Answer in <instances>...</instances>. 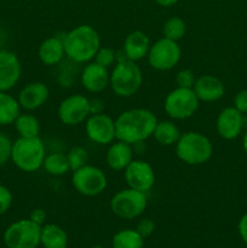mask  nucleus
Segmentation results:
<instances>
[{
  "label": "nucleus",
  "mask_w": 247,
  "mask_h": 248,
  "mask_svg": "<svg viewBox=\"0 0 247 248\" xmlns=\"http://www.w3.org/2000/svg\"><path fill=\"white\" fill-rule=\"evenodd\" d=\"M148 63L155 70L166 72L176 67L182 58L181 46L177 41L164 38L150 45L148 52Z\"/></svg>",
  "instance_id": "9d476101"
},
{
  "label": "nucleus",
  "mask_w": 247,
  "mask_h": 248,
  "mask_svg": "<svg viewBox=\"0 0 247 248\" xmlns=\"http://www.w3.org/2000/svg\"><path fill=\"white\" fill-rule=\"evenodd\" d=\"M12 142L6 135L0 132V167L4 166L9 160H11Z\"/></svg>",
  "instance_id": "7c9ffc66"
},
{
  "label": "nucleus",
  "mask_w": 247,
  "mask_h": 248,
  "mask_svg": "<svg viewBox=\"0 0 247 248\" xmlns=\"http://www.w3.org/2000/svg\"><path fill=\"white\" fill-rule=\"evenodd\" d=\"M244 125L242 113L235 107L224 108L217 116L216 128L218 135L224 140H234L240 135Z\"/></svg>",
  "instance_id": "f3484780"
},
{
  "label": "nucleus",
  "mask_w": 247,
  "mask_h": 248,
  "mask_svg": "<svg viewBox=\"0 0 247 248\" xmlns=\"http://www.w3.org/2000/svg\"><path fill=\"white\" fill-rule=\"evenodd\" d=\"M110 73L108 68L99 65L98 63L89 62L80 74L82 87L91 93H99L109 86Z\"/></svg>",
  "instance_id": "2eb2a0df"
},
{
  "label": "nucleus",
  "mask_w": 247,
  "mask_h": 248,
  "mask_svg": "<svg viewBox=\"0 0 247 248\" xmlns=\"http://www.w3.org/2000/svg\"><path fill=\"white\" fill-rule=\"evenodd\" d=\"M199 103L200 101L194 93L193 89L176 87L167 93L164 102V109L165 113L172 120H185L196 113Z\"/></svg>",
  "instance_id": "6e6552de"
},
{
  "label": "nucleus",
  "mask_w": 247,
  "mask_h": 248,
  "mask_svg": "<svg viewBox=\"0 0 247 248\" xmlns=\"http://www.w3.org/2000/svg\"><path fill=\"white\" fill-rule=\"evenodd\" d=\"M48 96H50V90L45 82L33 81L29 82L19 91L17 101L21 108L31 111L43 107L47 102Z\"/></svg>",
  "instance_id": "dca6fc26"
},
{
  "label": "nucleus",
  "mask_w": 247,
  "mask_h": 248,
  "mask_svg": "<svg viewBox=\"0 0 247 248\" xmlns=\"http://www.w3.org/2000/svg\"><path fill=\"white\" fill-rule=\"evenodd\" d=\"M235 108L241 113H247V90L237 92L234 99Z\"/></svg>",
  "instance_id": "f704fd0d"
},
{
  "label": "nucleus",
  "mask_w": 247,
  "mask_h": 248,
  "mask_svg": "<svg viewBox=\"0 0 247 248\" xmlns=\"http://www.w3.org/2000/svg\"><path fill=\"white\" fill-rule=\"evenodd\" d=\"M91 248H104V247H102V246H93V247H91Z\"/></svg>",
  "instance_id": "a19ab883"
},
{
  "label": "nucleus",
  "mask_w": 247,
  "mask_h": 248,
  "mask_svg": "<svg viewBox=\"0 0 247 248\" xmlns=\"http://www.w3.org/2000/svg\"><path fill=\"white\" fill-rule=\"evenodd\" d=\"M128 188L149 193L155 184V172L152 165L144 160H132L124 171Z\"/></svg>",
  "instance_id": "ddd939ff"
},
{
  "label": "nucleus",
  "mask_w": 247,
  "mask_h": 248,
  "mask_svg": "<svg viewBox=\"0 0 247 248\" xmlns=\"http://www.w3.org/2000/svg\"><path fill=\"white\" fill-rule=\"evenodd\" d=\"M21 114L18 101L7 92H0V126L11 125Z\"/></svg>",
  "instance_id": "b1692460"
},
{
  "label": "nucleus",
  "mask_w": 247,
  "mask_h": 248,
  "mask_svg": "<svg viewBox=\"0 0 247 248\" xmlns=\"http://www.w3.org/2000/svg\"><path fill=\"white\" fill-rule=\"evenodd\" d=\"M195 77L190 69H182L176 75L177 87H183V89H193L195 84Z\"/></svg>",
  "instance_id": "2f4dec72"
},
{
  "label": "nucleus",
  "mask_w": 247,
  "mask_h": 248,
  "mask_svg": "<svg viewBox=\"0 0 247 248\" xmlns=\"http://www.w3.org/2000/svg\"><path fill=\"white\" fill-rule=\"evenodd\" d=\"M40 245L44 248H67L68 235L60 225L48 223L41 227Z\"/></svg>",
  "instance_id": "4be33fe9"
},
{
  "label": "nucleus",
  "mask_w": 247,
  "mask_h": 248,
  "mask_svg": "<svg viewBox=\"0 0 247 248\" xmlns=\"http://www.w3.org/2000/svg\"><path fill=\"white\" fill-rule=\"evenodd\" d=\"M111 246L113 248H143L144 237L136 229H123L113 236Z\"/></svg>",
  "instance_id": "393cba45"
},
{
  "label": "nucleus",
  "mask_w": 247,
  "mask_h": 248,
  "mask_svg": "<svg viewBox=\"0 0 247 248\" xmlns=\"http://www.w3.org/2000/svg\"><path fill=\"white\" fill-rule=\"evenodd\" d=\"M90 115V99L84 94L77 93L65 97L58 106V118L67 126L80 125Z\"/></svg>",
  "instance_id": "9b49d317"
},
{
  "label": "nucleus",
  "mask_w": 247,
  "mask_h": 248,
  "mask_svg": "<svg viewBox=\"0 0 247 248\" xmlns=\"http://www.w3.org/2000/svg\"><path fill=\"white\" fill-rule=\"evenodd\" d=\"M104 108H106V106H104V102L102 99H90V113H91V115L104 113Z\"/></svg>",
  "instance_id": "e433bc0d"
},
{
  "label": "nucleus",
  "mask_w": 247,
  "mask_h": 248,
  "mask_svg": "<svg viewBox=\"0 0 247 248\" xmlns=\"http://www.w3.org/2000/svg\"><path fill=\"white\" fill-rule=\"evenodd\" d=\"M93 61L104 68H110L116 63V52L110 47H99Z\"/></svg>",
  "instance_id": "c756f323"
},
{
  "label": "nucleus",
  "mask_w": 247,
  "mask_h": 248,
  "mask_svg": "<svg viewBox=\"0 0 247 248\" xmlns=\"http://www.w3.org/2000/svg\"><path fill=\"white\" fill-rule=\"evenodd\" d=\"M39 58L45 65H57L65 57L63 36H51L40 44L38 50Z\"/></svg>",
  "instance_id": "412c9836"
},
{
  "label": "nucleus",
  "mask_w": 247,
  "mask_h": 248,
  "mask_svg": "<svg viewBox=\"0 0 247 248\" xmlns=\"http://www.w3.org/2000/svg\"><path fill=\"white\" fill-rule=\"evenodd\" d=\"M46 148L40 137H19L12 143L11 160L23 172H35L43 167Z\"/></svg>",
  "instance_id": "39448f33"
},
{
  "label": "nucleus",
  "mask_w": 247,
  "mask_h": 248,
  "mask_svg": "<svg viewBox=\"0 0 247 248\" xmlns=\"http://www.w3.org/2000/svg\"><path fill=\"white\" fill-rule=\"evenodd\" d=\"M143 84V73L137 62L123 58L114 64L110 73L109 86L114 93L123 98L132 97Z\"/></svg>",
  "instance_id": "20e7f679"
},
{
  "label": "nucleus",
  "mask_w": 247,
  "mask_h": 248,
  "mask_svg": "<svg viewBox=\"0 0 247 248\" xmlns=\"http://www.w3.org/2000/svg\"><path fill=\"white\" fill-rule=\"evenodd\" d=\"M239 234L242 241L247 245V213L242 216L239 222Z\"/></svg>",
  "instance_id": "4c0bfd02"
},
{
  "label": "nucleus",
  "mask_w": 247,
  "mask_h": 248,
  "mask_svg": "<svg viewBox=\"0 0 247 248\" xmlns=\"http://www.w3.org/2000/svg\"><path fill=\"white\" fill-rule=\"evenodd\" d=\"M149 36L140 31H131L124 40L123 52L127 60L138 62L148 56L150 48Z\"/></svg>",
  "instance_id": "6ab92c4d"
},
{
  "label": "nucleus",
  "mask_w": 247,
  "mask_h": 248,
  "mask_svg": "<svg viewBox=\"0 0 247 248\" xmlns=\"http://www.w3.org/2000/svg\"><path fill=\"white\" fill-rule=\"evenodd\" d=\"M14 124L19 137H39L40 123L33 114H19Z\"/></svg>",
  "instance_id": "bb28decb"
},
{
  "label": "nucleus",
  "mask_w": 247,
  "mask_h": 248,
  "mask_svg": "<svg viewBox=\"0 0 247 248\" xmlns=\"http://www.w3.org/2000/svg\"><path fill=\"white\" fill-rule=\"evenodd\" d=\"M174 147L177 157L190 166L206 164L213 154V145L211 140L198 131L182 133Z\"/></svg>",
  "instance_id": "7ed1b4c3"
},
{
  "label": "nucleus",
  "mask_w": 247,
  "mask_h": 248,
  "mask_svg": "<svg viewBox=\"0 0 247 248\" xmlns=\"http://www.w3.org/2000/svg\"><path fill=\"white\" fill-rule=\"evenodd\" d=\"M12 205V194L6 186H0V216L6 213Z\"/></svg>",
  "instance_id": "473e14b6"
},
{
  "label": "nucleus",
  "mask_w": 247,
  "mask_h": 248,
  "mask_svg": "<svg viewBox=\"0 0 247 248\" xmlns=\"http://www.w3.org/2000/svg\"><path fill=\"white\" fill-rule=\"evenodd\" d=\"M40 234L41 225L31 219H21L5 230L4 242L7 248H38Z\"/></svg>",
  "instance_id": "1a4fd4ad"
},
{
  "label": "nucleus",
  "mask_w": 247,
  "mask_h": 248,
  "mask_svg": "<svg viewBox=\"0 0 247 248\" xmlns=\"http://www.w3.org/2000/svg\"><path fill=\"white\" fill-rule=\"evenodd\" d=\"M157 121L156 115L149 109L133 108L123 111L115 119L116 140L131 145L144 142L153 136Z\"/></svg>",
  "instance_id": "f257e3e1"
},
{
  "label": "nucleus",
  "mask_w": 247,
  "mask_h": 248,
  "mask_svg": "<svg viewBox=\"0 0 247 248\" xmlns=\"http://www.w3.org/2000/svg\"><path fill=\"white\" fill-rule=\"evenodd\" d=\"M46 218H47V215H46V212L43 210V208H35V210L31 211L29 219L33 220L34 223H36V224L43 227V225L45 224Z\"/></svg>",
  "instance_id": "c9c22d12"
},
{
  "label": "nucleus",
  "mask_w": 247,
  "mask_h": 248,
  "mask_svg": "<svg viewBox=\"0 0 247 248\" xmlns=\"http://www.w3.org/2000/svg\"><path fill=\"white\" fill-rule=\"evenodd\" d=\"M107 164L114 171H125L126 167L133 160L132 145L128 143L118 140L109 144L107 150Z\"/></svg>",
  "instance_id": "aec40b11"
},
{
  "label": "nucleus",
  "mask_w": 247,
  "mask_h": 248,
  "mask_svg": "<svg viewBox=\"0 0 247 248\" xmlns=\"http://www.w3.org/2000/svg\"><path fill=\"white\" fill-rule=\"evenodd\" d=\"M181 131H179L178 126L173 123L172 120H162L157 121L156 126L153 132V137L156 140L159 144L164 145V147H171V145H176L178 142L179 137H181Z\"/></svg>",
  "instance_id": "5701e85b"
},
{
  "label": "nucleus",
  "mask_w": 247,
  "mask_h": 248,
  "mask_svg": "<svg viewBox=\"0 0 247 248\" xmlns=\"http://www.w3.org/2000/svg\"><path fill=\"white\" fill-rule=\"evenodd\" d=\"M43 167L48 174L55 177L64 176L67 172L70 171L67 155L62 153H50L46 155Z\"/></svg>",
  "instance_id": "a878e982"
},
{
  "label": "nucleus",
  "mask_w": 247,
  "mask_h": 248,
  "mask_svg": "<svg viewBox=\"0 0 247 248\" xmlns=\"http://www.w3.org/2000/svg\"><path fill=\"white\" fill-rule=\"evenodd\" d=\"M244 149L245 152L247 153V131L246 133H245V137H244Z\"/></svg>",
  "instance_id": "ea45409f"
},
{
  "label": "nucleus",
  "mask_w": 247,
  "mask_h": 248,
  "mask_svg": "<svg viewBox=\"0 0 247 248\" xmlns=\"http://www.w3.org/2000/svg\"><path fill=\"white\" fill-rule=\"evenodd\" d=\"M138 232L142 235L143 237H148L154 232L155 230V224L152 219L149 218H144V219H140L139 223L137 224V228H136Z\"/></svg>",
  "instance_id": "72a5a7b5"
},
{
  "label": "nucleus",
  "mask_w": 247,
  "mask_h": 248,
  "mask_svg": "<svg viewBox=\"0 0 247 248\" xmlns=\"http://www.w3.org/2000/svg\"><path fill=\"white\" fill-rule=\"evenodd\" d=\"M193 91L200 102L212 103L219 101L224 96L225 89L223 82L217 77L205 74L195 80Z\"/></svg>",
  "instance_id": "a211bd4d"
},
{
  "label": "nucleus",
  "mask_w": 247,
  "mask_h": 248,
  "mask_svg": "<svg viewBox=\"0 0 247 248\" xmlns=\"http://www.w3.org/2000/svg\"><path fill=\"white\" fill-rule=\"evenodd\" d=\"M22 74V65L16 53L0 50V92L16 86Z\"/></svg>",
  "instance_id": "4468645a"
},
{
  "label": "nucleus",
  "mask_w": 247,
  "mask_h": 248,
  "mask_svg": "<svg viewBox=\"0 0 247 248\" xmlns=\"http://www.w3.org/2000/svg\"><path fill=\"white\" fill-rule=\"evenodd\" d=\"M148 205L147 194L132 188L121 189L110 199V210L116 217L135 219L143 215Z\"/></svg>",
  "instance_id": "423d86ee"
},
{
  "label": "nucleus",
  "mask_w": 247,
  "mask_h": 248,
  "mask_svg": "<svg viewBox=\"0 0 247 248\" xmlns=\"http://www.w3.org/2000/svg\"><path fill=\"white\" fill-rule=\"evenodd\" d=\"M65 57L74 63H89L93 61L101 47V38L93 27L81 24L63 35Z\"/></svg>",
  "instance_id": "f03ea898"
},
{
  "label": "nucleus",
  "mask_w": 247,
  "mask_h": 248,
  "mask_svg": "<svg viewBox=\"0 0 247 248\" xmlns=\"http://www.w3.org/2000/svg\"><path fill=\"white\" fill-rule=\"evenodd\" d=\"M65 155H67L70 171L72 172L85 166L87 161H89V154H87L86 149L82 147H73Z\"/></svg>",
  "instance_id": "c85d7f7f"
},
{
  "label": "nucleus",
  "mask_w": 247,
  "mask_h": 248,
  "mask_svg": "<svg viewBox=\"0 0 247 248\" xmlns=\"http://www.w3.org/2000/svg\"><path fill=\"white\" fill-rule=\"evenodd\" d=\"M155 1H156L157 4L160 5V6L170 7V6H172V5L176 4V2L178 1V0H155Z\"/></svg>",
  "instance_id": "58836bf2"
},
{
  "label": "nucleus",
  "mask_w": 247,
  "mask_h": 248,
  "mask_svg": "<svg viewBox=\"0 0 247 248\" xmlns=\"http://www.w3.org/2000/svg\"><path fill=\"white\" fill-rule=\"evenodd\" d=\"M85 131L89 140L98 145H109L116 140L115 120L108 114L90 115L85 121Z\"/></svg>",
  "instance_id": "f8f14e48"
},
{
  "label": "nucleus",
  "mask_w": 247,
  "mask_h": 248,
  "mask_svg": "<svg viewBox=\"0 0 247 248\" xmlns=\"http://www.w3.org/2000/svg\"><path fill=\"white\" fill-rule=\"evenodd\" d=\"M186 31V24L181 17L173 16L170 17L166 22H165L164 27H162V34L164 38L170 39L178 43L183 36L185 35Z\"/></svg>",
  "instance_id": "cd10ccee"
},
{
  "label": "nucleus",
  "mask_w": 247,
  "mask_h": 248,
  "mask_svg": "<svg viewBox=\"0 0 247 248\" xmlns=\"http://www.w3.org/2000/svg\"><path fill=\"white\" fill-rule=\"evenodd\" d=\"M72 184L80 195L93 198L101 195L106 190L108 186V178L103 170L86 164L73 171Z\"/></svg>",
  "instance_id": "0eeeda50"
}]
</instances>
